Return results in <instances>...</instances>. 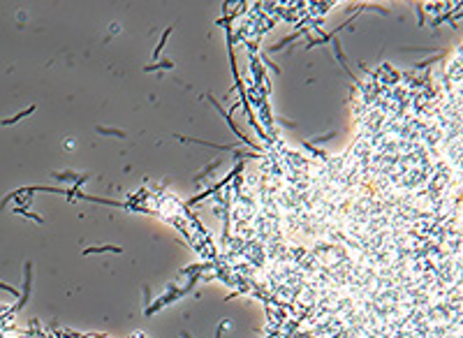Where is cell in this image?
<instances>
[{
	"instance_id": "cell-1",
	"label": "cell",
	"mask_w": 463,
	"mask_h": 338,
	"mask_svg": "<svg viewBox=\"0 0 463 338\" xmlns=\"http://www.w3.org/2000/svg\"><path fill=\"white\" fill-rule=\"evenodd\" d=\"M91 253H123V248H121V246H102V248L93 246V248H86V251H84V255H91Z\"/></svg>"
},
{
	"instance_id": "cell-2",
	"label": "cell",
	"mask_w": 463,
	"mask_h": 338,
	"mask_svg": "<svg viewBox=\"0 0 463 338\" xmlns=\"http://www.w3.org/2000/svg\"><path fill=\"white\" fill-rule=\"evenodd\" d=\"M169 33H172V30H169V28H167V33H165V35H162V40H160V47H158V49H155V56H158V54H160V51H162V47H165V42H167V37H169Z\"/></svg>"
}]
</instances>
